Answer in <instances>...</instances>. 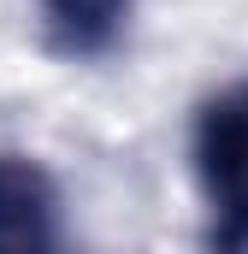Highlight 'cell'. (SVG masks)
<instances>
[{
  "instance_id": "3",
  "label": "cell",
  "mask_w": 248,
  "mask_h": 254,
  "mask_svg": "<svg viewBox=\"0 0 248 254\" xmlns=\"http://www.w3.org/2000/svg\"><path fill=\"white\" fill-rule=\"evenodd\" d=\"M36 12L60 60H107L130 30V0H36Z\"/></svg>"
},
{
  "instance_id": "2",
  "label": "cell",
  "mask_w": 248,
  "mask_h": 254,
  "mask_svg": "<svg viewBox=\"0 0 248 254\" xmlns=\"http://www.w3.org/2000/svg\"><path fill=\"white\" fill-rule=\"evenodd\" d=\"M0 254H65L60 184L30 154H0Z\"/></svg>"
},
{
  "instance_id": "1",
  "label": "cell",
  "mask_w": 248,
  "mask_h": 254,
  "mask_svg": "<svg viewBox=\"0 0 248 254\" xmlns=\"http://www.w3.org/2000/svg\"><path fill=\"white\" fill-rule=\"evenodd\" d=\"M195 178L207 207L219 213L213 249L219 254H248V77L201 101L195 113Z\"/></svg>"
}]
</instances>
